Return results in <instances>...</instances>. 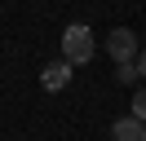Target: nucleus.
Here are the masks:
<instances>
[{"instance_id": "39448f33", "label": "nucleus", "mask_w": 146, "mask_h": 141, "mask_svg": "<svg viewBox=\"0 0 146 141\" xmlns=\"http://www.w3.org/2000/svg\"><path fill=\"white\" fill-rule=\"evenodd\" d=\"M133 119L146 123V88H137V93H133Z\"/></svg>"}, {"instance_id": "0eeeda50", "label": "nucleus", "mask_w": 146, "mask_h": 141, "mask_svg": "<svg viewBox=\"0 0 146 141\" xmlns=\"http://www.w3.org/2000/svg\"><path fill=\"white\" fill-rule=\"evenodd\" d=\"M137 75H142V79H146V49H142V53H137Z\"/></svg>"}, {"instance_id": "423d86ee", "label": "nucleus", "mask_w": 146, "mask_h": 141, "mask_svg": "<svg viewBox=\"0 0 146 141\" xmlns=\"http://www.w3.org/2000/svg\"><path fill=\"white\" fill-rule=\"evenodd\" d=\"M115 79H119V84H133V79H137V62H128V66H115Z\"/></svg>"}, {"instance_id": "f257e3e1", "label": "nucleus", "mask_w": 146, "mask_h": 141, "mask_svg": "<svg viewBox=\"0 0 146 141\" xmlns=\"http://www.w3.org/2000/svg\"><path fill=\"white\" fill-rule=\"evenodd\" d=\"M93 57V31L84 22H71L62 31V62H71V66H84V62Z\"/></svg>"}, {"instance_id": "20e7f679", "label": "nucleus", "mask_w": 146, "mask_h": 141, "mask_svg": "<svg viewBox=\"0 0 146 141\" xmlns=\"http://www.w3.org/2000/svg\"><path fill=\"white\" fill-rule=\"evenodd\" d=\"M111 137H115V141H146V123L133 119V115H124V119H115Z\"/></svg>"}, {"instance_id": "7ed1b4c3", "label": "nucleus", "mask_w": 146, "mask_h": 141, "mask_svg": "<svg viewBox=\"0 0 146 141\" xmlns=\"http://www.w3.org/2000/svg\"><path fill=\"white\" fill-rule=\"evenodd\" d=\"M40 84H44L49 93H62V88L71 84V62H49V66L40 70Z\"/></svg>"}, {"instance_id": "f03ea898", "label": "nucleus", "mask_w": 146, "mask_h": 141, "mask_svg": "<svg viewBox=\"0 0 146 141\" xmlns=\"http://www.w3.org/2000/svg\"><path fill=\"white\" fill-rule=\"evenodd\" d=\"M106 53L115 57V66H128V62H137V35L128 31V26H115V31L106 35Z\"/></svg>"}]
</instances>
